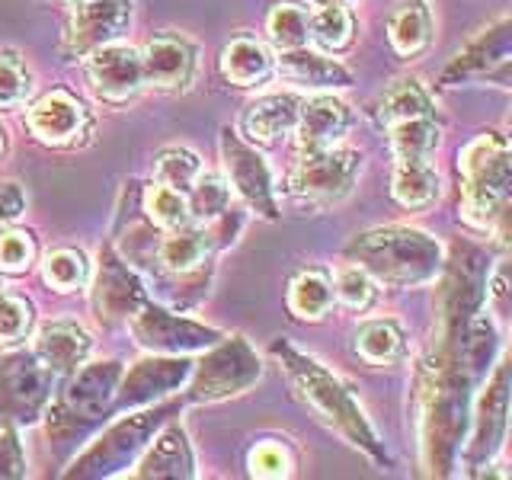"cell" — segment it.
<instances>
[{
	"label": "cell",
	"instance_id": "1",
	"mask_svg": "<svg viewBox=\"0 0 512 480\" xmlns=\"http://www.w3.org/2000/svg\"><path fill=\"white\" fill-rule=\"evenodd\" d=\"M458 340H436V349L420 368V445L432 477H448L458 464L464 432L471 423L474 388L487 378L461 356Z\"/></svg>",
	"mask_w": 512,
	"mask_h": 480
},
{
	"label": "cell",
	"instance_id": "2",
	"mask_svg": "<svg viewBox=\"0 0 512 480\" xmlns=\"http://www.w3.org/2000/svg\"><path fill=\"white\" fill-rule=\"evenodd\" d=\"M269 352L279 359L288 381L295 384V391L301 394L304 404L314 407L320 420H327L349 445H356L359 452H365L375 464L391 461L388 448H384L375 426L368 423L359 400L352 397V391L330 372L324 362H317L314 356H308V352L295 349L288 340H276L269 346Z\"/></svg>",
	"mask_w": 512,
	"mask_h": 480
},
{
	"label": "cell",
	"instance_id": "3",
	"mask_svg": "<svg viewBox=\"0 0 512 480\" xmlns=\"http://www.w3.org/2000/svg\"><path fill=\"white\" fill-rule=\"evenodd\" d=\"M346 256L375 282L391 288L426 285L439 276L445 263L442 244L436 237L420 228H404V224L356 234L346 244Z\"/></svg>",
	"mask_w": 512,
	"mask_h": 480
},
{
	"label": "cell",
	"instance_id": "4",
	"mask_svg": "<svg viewBox=\"0 0 512 480\" xmlns=\"http://www.w3.org/2000/svg\"><path fill=\"white\" fill-rule=\"evenodd\" d=\"M122 378V362H84L64 378V388L48 400L45 407V432L48 442L58 448L84 442L96 426H103L116 413V391Z\"/></svg>",
	"mask_w": 512,
	"mask_h": 480
},
{
	"label": "cell",
	"instance_id": "5",
	"mask_svg": "<svg viewBox=\"0 0 512 480\" xmlns=\"http://www.w3.org/2000/svg\"><path fill=\"white\" fill-rule=\"evenodd\" d=\"M180 410H183V400H173V397L138 407V410H125L122 420H116L106 432H100V436L71 461V468L64 471V477L106 480V477L125 474V468H132L138 455L148 448L154 432L167 420H173V416H180Z\"/></svg>",
	"mask_w": 512,
	"mask_h": 480
},
{
	"label": "cell",
	"instance_id": "6",
	"mask_svg": "<svg viewBox=\"0 0 512 480\" xmlns=\"http://www.w3.org/2000/svg\"><path fill=\"white\" fill-rule=\"evenodd\" d=\"M461 173V215L480 231H490L506 218L509 183H512V151L500 132H480L458 154Z\"/></svg>",
	"mask_w": 512,
	"mask_h": 480
},
{
	"label": "cell",
	"instance_id": "7",
	"mask_svg": "<svg viewBox=\"0 0 512 480\" xmlns=\"http://www.w3.org/2000/svg\"><path fill=\"white\" fill-rule=\"evenodd\" d=\"M442 288H439V340L455 343L468 327V320L484 311L490 256L477 244L458 240L442 263Z\"/></svg>",
	"mask_w": 512,
	"mask_h": 480
},
{
	"label": "cell",
	"instance_id": "8",
	"mask_svg": "<svg viewBox=\"0 0 512 480\" xmlns=\"http://www.w3.org/2000/svg\"><path fill=\"white\" fill-rule=\"evenodd\" d=\"M205 356L192 362L186 381L189 404H215L224 397H237L263 378V362L256 349L240 333L221 336L218 343L202 349Z\"/></svg>",
	"mask_w": 512,
	"mask_h": 480
},
{
	"label": "cell",
	"instance_id": "9",
	"mask_svg": "<svg viewBox=\"0 0 512 480\" xmlns=\"http://www.w3.org/2000/svg\"><path fill=\"white\" fill-rule=\"evenodd\" d=\"M509 391L512 372L509 359H496L484 378L477 400H471V436L464 445V468L480 474L487 464L503 452L506 429H509Z\"/></svg>",
	"mask_w": 512,
	"mask_h": 480
},
{
	"label": "cell",
	"instance_id": "10",
	"mask_svg": "<svg viewBox=\"0 0 512 480\" xmlns=\"http://www.w3.org/2000/svg\"><path fill=\"white\" fill-rule=\"evenodd\" d=\"M55 375L32 349L0 356V426H32L52 400Z\"/></svg>",
	"mask_w": 512,
	"mask_h": 480
},
{
	"label": "cell",
	"instance_id": "11",
	"mask_svg": "<svg viewBox=\"0 0 512 480\" xmlns=\"http://www.w3.org/2000/svg\"><path fill=\"white\" fill-rule=\"evenodd\" d=\"M362 170V154L356 148H320L304 151L295 170L288 173V189L308 202H340Z\"/></svg>",
	"mask_w": 512,
	"mask_h": 480
},
{
	"label": "cell",
	"instance_id": "12",
	"mask_svg": "<svg viewBox=\"0 0 512 480\" xmlns=\"http://www.w3.org/2000/svg\"><path fill=\"white\" fill-rule=\"evenodd\" d=\"M135 340L148 352H167V356H189V352H202L221 340V330L205 327L199 320L180 317L176 311L160 308L154 301H144L141 308L128 317Z\"/></svg>",
	"mask_w": 512,
	"mask_h": 480
},
{
	"label": "cell",
	"instance_id": "13",
	"mask_svg": "<svg viewBox=\"0 0 512 480\" xmlns=\"http://www.w3.org/2000/svg\"><path fill=\"white\" fill-rule=\"evenodd\" d=\"M509 61H512V23L509 16H500L484 32L452 55V61L442 71V87L471 84V80H500L506 87L509 80Z\"/></svg>",
	"mask_w": 512,
	"mask_h": 480
},
{
	"label": "cell",
	"instance_id": "14",
	"mask_svg": "<svg viewBox=\"0 0 512 480\" xmlns=\"http://www.w3.org/2000/svg\"><path fill=\"white\" fill-rule=\"evenodd\" d=\"M93 276V314L100 324L116 327L122 320L132 317L144 301H148V288L138 279V272L125 263L116 247H103L96 256V272Z\"/></svg>",
	"mask_w": 512,
	"mask_h": 480
},
{
	"label": "cell",
	"instance_id": "15",
	"mask_svg": "<svg viewBox=\"0 0 512 480\" xmlns=\"http://www.w3.org/2000/svg\"><path fill=\"white\" fill-rule=\"evenodd\" d=\"M192 372L189 356H167V352H151V356L138 359L132 368H122L119 391H116V413L138 410L167 400L176 391L186 388Z\"/></svg>",
	"mask_w": 512,
	"mask_h": 480
},
{
	"label": "cell",
	"instance_id": "16",
	"mask_svg": "<svg viewBox=\"0 0 512 480\" xmlns=\"http://www.w3.org/2000/svg\"><path fill=\"white\" fill-rule=\"evenodd\" d=\"M218 148L224 160V173H228V183L234 186L237 196L244 199L253 212L276 221L279 205H276V186H272V170L266 164V157L237 132H231V128H221Z\"/></svg>",
	"mask_w": 512,
	"mask_h": 480
},
{
	"label": "cell",
	"instance_id": "17",
	"mask_svg": "<svg viewBox=\"0 0 512 480\" xmlns=\"http://www.w3.org/2000/svg\"><path fill=\"white\" fill-rule=\"evenodd\" d=\"M135 0H87L77 4L68 32H64L61 52L68 58H87L96 48L116 42L132 26Z\"/></svg>",
	"mask_w": 512,
	"mask_h": 480
},
{
	"label": "cell",
	"instance_id": "18",
	"mask_svg": "<svg viewBox=\"0 0 512 480\" xmlns=\"http://www.w3.org/2000/svg\"><path fill=\"white\" fill-rule=\"evenodd\" d=\"M87 80L103 103L132 100V96L144 87L141 52L132 45H119V42L96 48V52H90V61H87Z\"/></svg>",
	"mask_w": 512,
	"mask_h": 480
},
{
	"label": "cell",
	"instance_id": "19",
	"mask_svg": "<svg viewBox=\"0 0 512 480\" xmlns=\"http://www.w3.org/2000/svg\"><path fill=\"white\" fill-rule=\"evenodd\" d=\"M132 468H135L132 477H138V480H164V477L192 480L196 477V455H192L189 436L176 416L154 432V439L138 455Z\"/></svg>",
	"mask_w": 512,
	"mask_h": 480
},
{
	"label": "cell",
	"instance_id": "20",
	"mask_svg": "<svg viewBox=\"0 0 512 480\" xmlns=\"http://www.w3.org/2000/svg\"><path fill=\"white\" fill-rule=\"evenodd\" d=\"M141 68L144 84L180 93L192 84V74H196V48L176 32H160L141 48Z\"/></svg>",
	"mask_w": 512,
	"mask_h": 480
},
{
	"label": "cell",
	"instance_id": "21",
	"mask_svg": "<svg viewBox=\"0 0 512 480\" xmlns=\"http://www.w3.org/2000/svg\"><path fill=\"white\" fill-rule=\"evenodd\" d=\"M352 125V109L333 93H317L311 100H301V112L295 122L298 151H320L340 141Z\"/></svg>",
	"mask_w": 512,
	"mask_h": 480
},
{
	"label": "cell",
	"instance_id": "22",
	"mask_svg": "<svg viewBox=\"0 0 512 480\" xmlns=\"http://www.w3.org/2000/svg\"><path fill=\"white\" fill-rule=\"evenodd\" d=\"M93 340L90 333L74 324V320H52L45 324L36 340H32V356H36L55 378H68L90 359Z\"/></svg>",
	"mask_w": 512,
	"mask_h": 480
},
{
	"label": "cell",
	"instance_id": "23",
	"mask_svg": "<svg viewBox=\"0 0 512 480\" xmlns=\"http://www.w3.org/2000/svg\"><path fill=\"white\" fill-rule=\"evenodd\" d=\"M26 122L32 128V135H36L39 141H45V144H74L77 135L87 132L90 116H87L84 103H80L74 93L52 90L29 109Z\"/></svg>",
	"mask_w": 512,
	"mask_h": 480
},
{
	"label": "cell",
	"instance_id": "24",
	"mask_svg": "<svg viewBox=\"0 0 512 480\" xmlns=\"http://www.w3.org/2000/svg\"><path fill=\"white\" fill-rule=\"evenodd\" d=\"M301 112V96L295 93H266L260 100L247 103L240 116V132L256 144H276L295 132Z\"/></svg>",
	"mask_w": 512,
	"mask_h": 480
},
{
	"label": "cell",
	"instance_id": "25",
	"mask_svg": "<svg viewBox=\"0 0 512 480\" xmlns=\"http://www.w3.org/2000/svg\"><path fill=\"white\" fill-rule=\"evenodd\" d=\"M212 237H208L205 224L189 221L183 228H170L160 234L154 244L157 266L170 272V276H189L202 266H208V256H212Z\"/></svg>",
	"mask_w": 512,
	"mask_h": 480
},
{
	"label": "cell",
	"instance_id": "26",
	"mask_svg": "<svg viewBox=\"0 0 512 480\" xmlns=\"http://www.w3.org/2000/svg\"><path fill=\"white\" fill-rule=\"evenodd\" d=\"M279 74L288 80V84L304 87V90H343L352 84V74L343 68L340 61H333L324 52H311L308 45L304 48H292V52L279 55Z\"/></svg>",
	"mask_w": 512,
	"mask_h": 480
},
{
	"label": "cell",
	"instance_id": "27",
	"mask_svg": "<svg viewBox=\"0 0 512 480\" xmlns=\"http://www.w3.org/2000/svg\"><path fill=\"white\" fill-rule=\"evenodd\" d=\"M388 39L400 58H416L432 42L429 0H400L388 20Z\"/></svg>",
	"mask_w": 512,
	"mask_h": 480
},
{
	"label": "cell",
	"instance_id": "28",
	"mask_svg": "<svg viewBox=\"0 0 512 480\" xmlns=\"http://www.w3.org/2000/svg\"><path fill=\"white\" fill-rule=\"evenodd\" d=\"M276 61L272 52L253 36H237L228 48L221 52V74L231 80L234 87H256L272 74Z\"/></svg>",
	"mask_w": 512,
	"mask_h": 480
},
{
	"label": "cell",
	"instance_id": "29",
	"mask_svg": "<svg viewBox=\"0 0 512 480\" xmlns=\"http://www.w3.org/2000/svg\"><path fill=\"white\" fill-rule=\"evenodd\" d=\"M420 116H436V106H432V96L423 90L420 80H413V77L394 80V84L381 93V100L375 106V119L384 128L404 119H420Z\"/></svg>",
	"mask_w": 512,
	"mask_h": 480
},
{
	"label": "cell",
	"instance_id": "30",
	"mask_svg": "<svg viewBox=\"0 0 512 480\" xmlns=\"http://www.w3.org/2000/svg\"><path fill=\"white\" fill-rule=\"evenodd\" d=\"M391 192L400 205L423 208L439 196V173L432 170L426 157H397Z\"/></svg>",
	"mask_w": 512,
	"mask_h": 480
},
{
	"label": "cell",
	"instance_id": "31",
	"mask_svg": "<svg viewBox=\"0 0 512 480\" xmlns=\"http://www.w3.org/2000/svg\"><path fill=\"white\" fill-rule=\"evenodd\" d=\"M333 279L324 269H304L288 285V308L301 320H320L333 308Z\"/></svg>",
	"mask_w": 512,
	"mask_h": 480
},
{
	"label": "cell",
	"instance_id": "32",
	"mask_svg": "<svg viewBox=\"0 0 512 480\" xmlns=\"http://www.w3.org/2000/svg\"><path fill=\"white\" fill-rule=\"evenodd\" d=\"M308 29L311 42H317L324 52H343L356 36V23L343 0H324L317 10H308Z\"/></svg>",
	"mask_w": 512,
	"mask_h": 480
},
{
	"label": "cell",
	"instance_id": "33",
	"mask_svg": "<svg viewBox=\"0 0 512 480\" xmlns=\"http://www.w3.org/2000/svg\"><path fill=\"white\" fill-rule=\"evenodd\" d=\"M356 352L368 365H391L404 356V330L394 320H365L356 333Z\"/></svg>",
	"mask_w": 512,
	"mask_h": 480
},
{
	"label": "cell",
	"instance_id": "34",
	"mask_svg": "<svg viewBox=\"0 0 512 480\" xmlns=\"http://www.w3.org/2000/svg\"><path fill=\"white\" fill-rule=\"evenodd\" d=\"M439 122L436 116H420V119H404L388 125V141L394 157H429L439 148Z\"/></svg>",
	"mask_w": 512,
	"mask_h": 480
},
{
	"label": "cell",
	"instance_id": "35",
	"mask_svg": "<svg viewBox=\"0 0 512 480\" xmlns=\"http://www.w3.org/2000/svg\"><path fill=\"white\" fill-rule=\"evenodd\" d=\"M266 36L279 52H292V48H304L311 42L308 29V10L301 4H276L266 16Z\"/></svg>",
	"mask_w": 512,
	"mask_h": 480
},
{
	"label": "cell",
	"instance_id": "36",
	"mask_svg": "<svg viewBox=\"0 0 512 480\" xmlns=\"http://www.w3.org/2000/svg\"><path fill=\"white\" fill-rule=\"evenodd\" d=\"M186 205H189V218L196 224H208L218 218L224 208L231 205V183L221 180L218 173H199L196 183L186 192Z\"/></svg>",
	"mask_w": 512,
	"mask_h": 480
},
{
	"label": "cell",
	"instance_id": "37",
	"mask_svg": "<svg viewBox=\"0 0 512 480\" xmlns=\"http://www.w3.org/2000/svg\"><path fill=\"white\" fill-rule=\"evenodd\" d=\"M42 276L55 292H77V288H84L90 282V260L84 250L61 247L45 256Z\"/></svg>",
	"mask_w": 512,
	"mask_h": 480
},
{
	"label": "cell",
	"instance_id": "38",
	"mask_svg": "<svg viewBox=\"0 0 512 480\" xmlns=\"http://www.w3.org/2000/svg\"><path fill=\"white\" fill-rule=\"evenodd\" d=\"M144 212H148L151 224L160 231H170V228H183L189 224V205H186V192H176L164 183H151L144 189Z\"/></svg>",
	"mask_w": 512,
	"mask_h": 480
},
{
	"label": "cell",
	"instance_id": "39",
	"mask_svg": "<svg viewBox=\"0 0 512 480\" xmlns=\"http://www.w3.org/2000/svg\"><path fill=\"white\" fill-rule=\"evenodd\" d=\"M199 173H202V160L192 148H164L154 160V180L176 192H189Z\"/></svg>",
	"mask_w": 512,
	"mask_h": 480
},
{
	"label": "cell",
	"instance_id": "40",
	"mask_svg": "<svg viewBox=\"0 0 512 480\" xmlns=\"http://www.w3.org/2000/svg\"><path fill=\"white\" fill-rule=\"evenodd\" d=\"M32 320H36V311H32V301H26L23 295H10L0 292V343L13 346L29 336Z\"/></svg>",
	"mask_w": 512,
	"mask_h": 480
},
{
	"label": "cell",
	"instance_id": "41",
	"mask_svg": "<svg viewBox=\"0 0 512 480\" xmlns=\"http://www.w3.org/2000/svg\"><path fill=\"white\" fill-rule=\"evenodd\" d=\"M333 295L340 298L349 311H365V308H372V301H375V279L356 263L343 266L340 272H336Z\"/></svg>",
	"mask_w": 512,
	"mask_h": 480
},
{
	"label": "cell",
	"instance_id": "42",
	"mask_svg": "<svg viewBox=\"0 0 512 480\" xmlns=\"http://www.w3.org/2000/svg\"><path fill=\"white\" fill-rule=\"evenodd\" d=\"M32 90V74L16 52H0V109H13L26 103Z\"/></svg>",
	"mask_w": 512,
	"mask_h": 480
},
{
	"label": "cell",
	"instance_id": "43",
	"mask_svg": "<svg viewBox=\"0 0 512 480\" xmlns=\"http://www.w3.org/2000/svg\"><path fill=\"white\" fill-rule=\"evenodd\" d=\"M36 260V237L29 231L0 234V272H26Z\"/></svg>",
	"mask_w": 512,
	"mask_h": 480
},
{
	"label": "cell",
	"instance_id": "44",
	"mask_svg": "<svg viewBox=\"0 0 512 480\" xmlns=\"http://www.w3.org/2000/svg\"><path fill=\"white\" fill-rule=\"evenodd\" d=\"M250 474L253 477H266V480H276V477H288L292 474V458H288L285 445L282 442H260L250 452Z\"/></svg>",
	"mask_w": 512,
	"mask_h": 480
},
{
	"label": "cell",
	"instance_id": "45",
	"mask_svg": "<svg viewBox=\"0 0 512 480\" xmlns=\"http://www.w3.org/2000/svg\"><path fill=\"white\" fill-rule=\"evenodd\" d=\"M26 477V455L23 442L16 436V426H0V480Z\"/></svg>",
	"mask_w": 512,
	"mask_h": 480
},
{
	"label": "cell",
	"instance_id": "46",
	"mask_svg": "<svg viewBox=\"0 0 512 480\" xmlns=\"http://www.w3.org/2000/svg\"><path fill=\"white\" fill-rule=\"evenodd\" d=\"M240 228H244V212L234 205H228L218 218H212L205 224L208 237H212V247H231L240 234Z\"/></svg>",
	"mask_w": 512,
	"mask_h": 480
},
{
	"label": "cell",
	"instance_id": "47",
	"mask_svg": "<svg viewBox=\"0 0 512 480\" xmlns=\"http://www.w3.org/2000/svg\"><path fill=\"white\" fill-rule=\"evenodd\" d=\"M26 212V192L20 183H0V228L4 224H13L16 218H20Z\"/></svg>",
	"mask_w": 512,
	"mask_h": 480
},
{
	"label": "cell",
	"instance_id": "48",
	"mask_svg": "<svg viewBox=\"0 0 512 480\" xmlns=\"http://www.w3.org/2000/svg\"><path fill=\"white\" fill-rule=\"evenodd\" d=\"M7 151V138H4V128H0V154Z\"/></svg>",
	"mask_w": 512,
	"mask_h": 480
},
{
	"label": "cell",
	"instance_id": "49",
	"mask_svg": "<svg viewBox=\"0 0 512 480\" xmlns=\"http://www.w3.org/2000/svg\"><path fill=\"white\" fill-rule=\"evenodd\" d=\"M68 4H74V7H77V4H87V0H68Z\"/></svg>",
	"mask_w": 512,
	"mask_h": 480
},
{
	"label": "cell",
	"instance_id": "50",
	"mask_svg": "<svg viewBox=\"0 0 512 480\" xmlns=\"http://www.w3.org/2000/svg\"><path fill=\"white\" fill-rule=\"evenodd\" d=\"M343 4H352V0H343Z\"/></svg>",
	"mask_w": 512,
	"mask_h": 480
}]
</instances>
